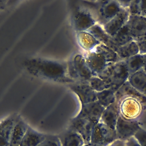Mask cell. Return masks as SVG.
<instances>
[{"mask_svg":"<svg viewBox=\"0 0 146 146\" xmlns=\"http://www.w3.org/2000/svg\"><path fill=\"white\" fill-rule=\"evenodd\" d=\"M129 74L124 60H120L110 64L98 76L116 92L128 79Z\"/></svg>","mask_w":146,"mask_h":146,"instance_id":"1","label":"cell"},{"mask_svg":"<svg viewBox=\"0 0 146 146\" xmlns=\"http://www.w3.org/2000/svg\"><path fill=\"white\" fill-rule=\"evenodd\" d=\"M28 69L51 79H61L67 72V66L48 60L34 59L27 63Z\"/></svg>","mask_w":146,"mask_h":146,"instance_id":"2","label":"cell"},{"mask_svg":"<svg viewBox=\"0 0 146 146\" xmlns=\"http://www.w3.org/2000/svg\"><path fill=\"white\" fill-rule=\"evenodd\" d=\"M117 140L116 131L101 121L94 127L90 139V143L103 146H108Z\"/></svg>","mask_w":146,"mask_h":146,"instance_id":"3","label":"cell"},{"mask_svg":"<svg viewBox=\"0 0 146 146\" xmlns=\"http://www.w3.org/2000/svg\"><path fill=\"white\" fill-rule=\"evenodd\" d=\"M140 128L137 121L125 119L120 115L115 127L117 138L125 141L133 137Z\"/></svg>","mask_w":146,"mask_h":146,"instance_id":"4","label":"cell"},{"mask_svg":"<svg viewBox=\"0 0 146 146\" xmlns=\"http://www.w3.org/2000/svg\"><path fill=\"white\" fill-rule=\"evenodd\" d=\"M73 23L76 31L80 32L87 31L98 22L89 11L83 9H78L74 13Z\"/></svg>","mask_w":146,"mask_h":146,"instance_id":"5","label":"cell"},{"mask_svg":"<svg viewBox=\"0 0 146 146\" xmlns=\"http://www.w3.org/2000/svg\"><path fill=\"white\" fill-rule=\"evenodd\" d=\"M70 88L78 96L82 104L97 101L96 92L91 88L88 82L77 81L70 84Z\"/></svg>","mask_w":146,"mask_h":146,"instance_id":"6","label":"cell"},{"mask_svg":"<svg viewBox=\"0 0 146 146\" xmlns=\"http://www.w3.org/2000/svg\"><path fill=\"white\" fill-rule=\"evenodd\" d=\"M123 9L117 1H100V5L98 9V19L99 20L98 23L103 25L116 16Z\"/></svg>","mask_w":146,"mask_h":146,"instance_id":"7","label":"cell"},{"mask_svg":"<svg viewBox=\"0 0 146 146\" xmlns=\"http://www.w3.org/2000/svg\"><path fill=\"white\" fill-rule=\"evenodd\" d=\"M95 125L87 119L75 116L72 119L68 128L78 133L83 139L85 144H87L90 143L91 134Z\"/></svg>","mask_w":146,"mask_h":146,"instance_id":"8","label":"cell"},{"mask_svg":"<svg viewBox=\"0 0 146 146\" xmlns=\"http://www.w3.org/2000/svg\"><path fill=\"white\" fill-rule=\"evenodd\" d=\"M104 109L98 101L82 104L81 109L76 117L87 119L96 124L100 121Z\"/></svg>","mask_w":146,"mask_h":146,"instance_id":"9","label":"cell"},{"mask_svg":"<svg viewBox=\"0 0 146 146\" xmlns=\"http://www.w3.org/2000/svg\"><path fill=\"white\" fill-rule=\"evenodd\" d=\"M129 17L128 9H123L113 18L102 25L107 33L113 36L127 22Z\"/></svg>","mask_w":146,"mask_h":146,"instance_id":"10","label":"cell"},{"mask_svg":"<svg viewBox=\"0 0 146 146\" xmlns=\"http://www.w3.org/2000/svg\"><path fill=\"white\" fill-rule=\"evenodd\" d=\"M86 62L94 76H98L111 63H108L105 58L94 50L88 52L84 56Z\"/></svg>","mask_w":146,"mask_h":146,"instance_id":"11","label":"cell"},{"mask_svg":"<svg viewBox=\"0 0 146 146\" xmlns=\"http://www.w3.org/2000/svg\"><path fill=\"white\" fill-rule=\"evenodd\" d=\"M127 25L134 39L146 36V17L140 15H129Z\"/></svg>","mask_w":146,"mask_h":146,"instance_id":"12","label":"cell"},{"mask_svg":"<svg viewBox=\"0 0 146 146\" xmlns=\"http://www.w3.org/2000/svg\"><path fill=\"white\" fill-rule=\"evenodd\" d=\"M115 96L116 102L119 103L125 98L135 99L141 104L146 103V96L137 91L131 85L128 80L115 92Z\"/></svg>","mask_w":146,"mask_h":146,"instance_id":"13","label":"cell"},{"mask_svg":"<svg viewBox=\"0 0 146 146\" xmlns=\"http://www.w3.org/2000/svg\"><path fill=\"white\" fill-rule=\"evenodd\" d=\"M87 31L90 33L100 43L112 48L115 51L119 47L114 42L113 38L106 32L100 24L96 23Z\"/></svg>","mask_w":146,"mask_h":146,"instance_id":"14","label":"cell"},{"mask_svg":"<svg viewBox=\"0 0 146 146\" xmlns=\"http://www.w3.org/2000/svg\"><path fill=\"white\" fill-rule=\"evenodd\" d=\"M140 108V103L133 98H125L119 103L120 115L129 120L139 114Z\"/></svg>","mask_w":146,"mask_h":146,"instance_id":"15","label":"cell"},{"mask_svg":"<svg viewBox=\"0 0 146 146\" xmlns=\"http://www.w3.org/2000/svg\"><path fill=\"white\" fill-rule=\"evenodd\" d=\"M120 115L119 103L116 102L105 108L100 121L111 129L115 130L116 123Z\"/></svg>","mask_w":146,"mask_h":146,"instance_id":"16","label":"cell"},{"mask_svg":"<svg viewBox=\"0 0 146 146\" xmlns=\"http://www.w3.org/2000/svg\"><path fill=\"white\" fill-rule=\"evenodd\" d=\"M72 61L80 81L88 82L94 76L86 62L84 56L77 54L74 56Z\"/></svg>","mask_w":146,"mask_h":146,"instance_id":"17","label":"cell"},{"mask_svg":"<svg viewBox=\"0 0 146 146\" xmlns=\"http://www.w3.org/2000/svg\"><path fill=\"white\" fill-rule=\"evenodd\" d=\"M59 137L61 146H83L85 144L82 137L78 133L70 128Z\"/></svg>","mask_w":146,"mask_h":146,"instance_id":"18","label":"cell"},{"mask_svg":"<svg viewBox=\"0 0 146 146\" xmlns=\"http://www.w3.org/2000/svg\"><path fill=\"white\" fill-rule=\"evenodd\" d=\"M78 42L80 46L87 52H90L100 44L90 33L88 31L76 32Z\"/></svg>","mask_w":146,"mask_h":146,"instance_id":"19","label":"cell"},{"mask_svg":"<svg viewBox=\"0 0 146 146\" xmlns=\"http://www.w3.org/2000/svg\"><path fill=\"white\" fill-rule=\"evenodd\" d=\"M29 125L21 118L16 123L9 141V146H19Z\"/></svg>","mask_w":146,"mask_h":146,"instance_id":"20","label":"cell"},{"mask_svg":"<svg viewBox=\"0 0 146 146\" xmlns=\"http://www.w3.org/2000/svg\"><path fill=\"white\" fill-rule=\"evenodd\" d=\"M128 82L140 93L146 96V73L143 70L129 75Z\"/></svg>","mask_w":146,"mask_h":146,"instance_id":"21","label":"cell"},{"mask_svg":"<svg viewBox=\"0 0 146 146\" xmlns=\"http://www.w3.org/2000/svg\"><path fill=\"white\" fill-rule=\"evenodd\" d=\"M46 137V135L35 131L29 126L19 146H38Z\"/></svg>","mask_w":146,"mask_h":146,"instance_id":"22","label":"cell"},{"mask_svg":"<svg viewBox=\"0 0 146 146\" xmlns=\"http://www.w3.org/2000/svg\"><path fill=\"white\" fill-rule=\"evenodd\" d=\"M19 118L17 115H12L0 122V136L3 137L9 142L14 128Z\"/></svg>","mask_w":146,"mask_h":146,"instance_id":"23","label":"cell"},{"mask_svg":"<svg viewBox=\"0 0 146 146\" xmlns=\"http://www.w3.org/2000/svg\"><path fill=\"white\" fill-rule=\"evenodd\" d=\"M116 52L120 60H124L133 55L139 54L138 47L134 40L119 47Z\"/></svg>","mask_w":146,"mask_h":146,"instance_id":"24","label":"cell"},{"mask_svg":"<svg viewBox=\"0 0 146 146\" xmlns=\"http://www.w3.org/2000/svg\"><path fill=\"white\" fill-rule=\"evenodd\" d=\"M96 99L99 104L104 108H106L116 102L115 92L110 88L96 92Z\"/></svg>","mask_w":146,"mask_h":146,"instance_id":"25","label":"cell"},{"mask_svg":"<svg viewBox=\"0 0 146 146\" xmlns=\"http://www.w3.org/2000/svg\"><path fill=\"white\" fill-rule=\"evenodd\" d=\"M129 75L135 73L143 68L144 63L143 55L140 54L133 55L124 60Z\"/></svg>","mask_w":146,"mask_h":146,"instance_id":"26","label":"cell"},{"mask_svg":"<svg viewBox=\"0 0 146 146\" xmlns=\"http://www.w3.org/2000/svg\"><path fill=\"white\" fill-rule=\"evenodd\" d=\"M94 51L102 55L108 63H113L120 61L116 52L104 44H99Z\"/></svg>","mask_w":146,"mask_h":146,"instance_id":"27","label":"cell"},{"mask_svg":"<svg viewBox=\"0 0 146 146\" xmlns=\"http://www.w3.org/2000/svg\"><path fill=\"white\" fill-rule=\"evenodd\" d=\"M112 38L114 42L118 47L123 46L133 40L127 23Z\"/></svg>","mask_w":146,"mask_h":146,"instance_id":"28","label":"cell"},{"mask_svg":"<svg viewBox=\"0 0 146 146\" xmlns=\"http://www.w3.org/2000/svg\"><path fill=\"white\" fill-rule=\"evenodd\" d=\"M88 83L91 88L96 92H99L108 88L105 82L98 76H92L88 81Z\"/></svg>","mask_w":146,"mask_h":146,"instance_id":"29","label":"cell"},{"mask_svg":"<svg viewBox=\"0 0 146 146\" xmlns=\"http://www.w3.org/2000/svg\"><path fill=\"white\" fill-rule=\"evenodd\" d=\"M38 146H61L59 136L46 135L45 139Z\"/></svg>","mask_w":146,"mask_h":146,"instance_id":"30","label":"cell"},{"mask_svg":"<svg viewBox=\"0 0 146 146\" xmlns=\"http://www.w3.org/2000/svg\"><path fill=\"white\" fill-rule=\"evenodd\" d=\"M140 146H146V131L140 128L133 136Z\"/></svg>","mask_w":146,"mask_h":146,"instance_id":"31","label":"cell"},{"mask_svg":"<svg viewBox=\"0 0 146 146\" xmlns=\"http://www.w3.org/2000/svg\"><path fill=\"white\" fill-rule=\"evenodd\" d=\"M67 72L71 79L75 80L76 82L80 81L72 60H69L67 64Z\"/></svg>","mask_w":146,"mask_h":146,"instance_id":"32","label":"cell"},{"mask_svg":"<svg viewBox=\"0 0 146 146\" xmlns=\"http://www.w3.org/2000/svg\"><path fill=\"white\" fill-rule=\"evenodd\" d=\"M134 40L138 47L139 54L141 55L146 54V36L137 38Z\"/></svg>","mask_w":146,"mask_h":146,"instance_id":"33","label":"cell"},{"mask_svg":"<svg viewBox=\"0 0 146 146\" xmlns=\"http://www.w3.org/2000/svg\"><path fill=\"white\" fill-rule=\"evenodd\" d=\"M140 15L146 17V1L140 0Z\"/></svg>","mask_w":146,"mask_h":146,"instance_id":"34","label":"cell"},{"mask_svg":"<svg viewBox=\"0 0 146 146\" xmlns=\"http://www.w3.org/2000/svg\"><path fill=\"white\" fill-rule=\"evenodd\" d=\"M125 146H140L133 136L125 140Z\"/></svg>","mask_w":146,"mask_h":146,"instance_id":"35","label":"cell"},{"mask_svg":"<svg viewBox=\"0 0 146 146\" xmlns=\"http://www.w3.org/2000/svg\"><path fill=\"white\" fill-rule=\"evenodd\" d=\"M117 1L119 2V4L120 5V6L123 9H128L131 2V1H128V0H123V1L119 0Z\"/></svg>","mask_w":146,"mask_h":146,"instance_id":"36","label":"cell"},{"mask_svg":"<svg viewBox=\"0 0 146 146\" xmlns=\"http://www.w3.org/2000/svg\"><path fill=\"white\" fill-rule=\"evenodd\" d=\"M108 146H125V141L117 139L115 141H113L111 144H110Z\"/></svg>","mask_w":146,"mask_h":146,"instance_id":"37","label":"cell"},{"mask_svg":"<svg viewBox=\"0 0 146 146\" xmlns=\"http://www.w3.org/2000/svg\"><path fill=\"white\" fill-rule=\"evenodd\" d=\"M0 146H9V142L1 136H0Z\"/></svg>","mask_w":146,"mask_h":146,"instance_id":"38","label":"cell"},{"mask_svg":"<svg viewBox=\"0 0 146 146\" xmlns=\"http://www.w3.org/2000/svg\"><path fill=\"white\" fill-rule=\"evenodd\" d=\"M143 57H144V63H143L142 70L146 73V54L143 55Z\"/></svg>","mask_w":146,"mask_h":146,"instance_id":"39","label":"cell"},{"mask_svg":"<svg viewBox=\"0 0 146 146\" xmlns=\"http://www.w3.org/2000/svg\"><path fill=\"white\" fill-rule=\"evenodd\" d=\"M83 146H103V145L95 144H92V143H87V144H84V145Z\"/></svg>","mask_w":146,"mask_h":146,"instance_id":"40","label":"cell"},{"mask_svg":"<svg viewBox=\"0 0 146 146\" xmlns=\"http://www.w3.org/2000/svg\"><path fill=\"white\" fill-rule=\"evenodd\" d=\"M6 2V1H0V6H2V5H3L4 3Z\"/></svg>","mask_w":146,"mask_h":146,"instance_id":"41","label":"cell"}]
</instances>
